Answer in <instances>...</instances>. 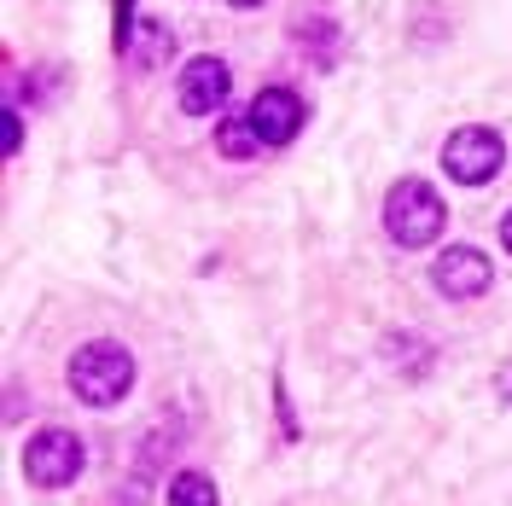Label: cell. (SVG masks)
Masks as SVG:
<instances>
[{"mask_svg":"<svg viewBox=\"0 0 512 506\" xmlns=\"http://www.w3.org/2000/svg\"><path fill=\"white\" fill-rule=\"evenodd\" d=\"M70 390L88 402V408H117L128 390H134V355L111 338L82 344L70 355Z\"/></svg>","mask_w":512,"mask_h":506,"instance_id":"1","label":"cell"},{"mask_svg":"<svg viewBox=\"0 0 512 506\" xmlns=\"http://www.w3.org/2000/svg\"><path fill=\"white\" fill-rule=\"evenodd\" d=\"M448 210L443 198L425 187V181H396L390 198H384V233L402 245V251H425L437 233H443Z\"/></svg>","mask_w":512,"mask_h":506,"instance_id":"2","label":"cell"},{"mask_svg":"<svg viewBox=\"0 0 512 506\" xmlns=\"http://www.w3.org/2000/svg\"><path fill=\"white\" fill-rule=\"evenodd\" d=\"M507 163V140L495 128H454V140L443 146V169L454 187H483L495 181Z\"/></svg>","mask_w":512,"mask_h":506,"instance_id":"3","label":"cell"},{"mask_svg":"<svg viewBox=\"0 0 512 506\" xmlns=\"http://www.w3.org/2000/svg\"><path fill=\"white\" fill-rule=\"evenodd\" d=\"M24 477L35 489H64L82 477V443L70 431H35L24 448Z\"/></svg>","mask_w":512,"mask_h":506,"instance_id":"4","label":"cell"},{"mask_svg":"<svg viewBox=\"0 0 512 506\" xmlns=\"http://www.w3.org/2000/svg\"><path fill=\"white\" fill-rule=\"evenodd\" d=\"M251 128H256V140L262 146H286V140H297V128H303V99L291 94V88H262V94L251 99Z\"/></svg>","mask_w":512,"mask_h":506,"instance_id":"5","label":"cell"},{"mask_svg":"<svg viewBox=\"0 0 512 506\" xmlns=\"http://www.w3.org/2000/svg\"><path fill=\"white\" fill-rule=\"evenodd\" d=\"M431 280H437V291H443V297L466 303V297H483V291H489L495 268H489V256H483V251H472V245H454V251L437 256Z\"/></svg>","mask_w":512,"mask_h":506,"instance_id":"6","label":"cell"},{"mask_svg":"<svg viewBox=\"0 0 512 506\" xmlns=\"http://www.w3.org/2000/svg\"><path fill=\"white\" fill-rule=\"evenodd\" d=\"M227 88H233V70L222 59H192L181 70V111L187 117H216L227 105Z\"/></svg>","mask_w":512,"mask_h":506,"instance_id":"7","label":"cell"},{"mask_svg":"<svg viewBox=\"0 0 512 506\" xmlns=\"http://www.w3.org/2000/svg\"><path fill=\"white\" fill-rule=\"evenodd\" d=\"M123 59H128V70H140V76L158 70V64L169 59V30H163L158 18H140L123 41Z\"/></svg>","mask_w":512,"mask_h":506,"instance_id":"8","label":"cell"},{"mask_svg":"<svg viewBox=\"0 0 512 506\" xmlns=\"http://www.w3.org/2000/svg\"><path fill=\"white\" fill-rule=\"evenodd\" d=\"M169 506H222V495L204 472H175L169 477Z\"/></svg>","mask_w":512,"mask_h":506,"instance_id":"9","label":"cell"},{"mask_svg":"<svg viewBox=\"0 0 512 506\" xmlns=\"http://www.w3.org/2000/svg\"><path fill=\"white\" fill-rule=\"evenodd\" d=\"M256 128H251V117H222V128H216V152L222 158H256Z\"/></svg>","mask_w":512,"mask_h":506,"instance_id":"10","label":"cell"},{"mask_svg":"<svg viewBox=\"0 0 512 506\" xmlns=\"http://www.w3.org/2000/svg\"><path fill=\"white\" fill-rule=\"evenodd\" d=\"M297 41H303V53H309V59L332 64V41H338V35H332L326 18H320V24H297Z\"/></svg>","mask_w":512,"mask_h":506,"instance_id":"11","label":"cell"},{"mask_svg":"<svg viewBox=\"0 0 512 506\" xmlns=\"http://www.w3.org/2000/svg\"><path fill=\"white\" fill-rule=\"evenodd\" d=\"M384 355H390V361H414V373L431 367V349L419 344V338H402V332H390V338H384Z\"/></svg>","mask_w":512,"mask_h":506,"instance_id":"12","label":"cell"},{"mask_svg":"<svg viewBox=\"0 0 512 506\" xmlns=\"http://www.w3.org/2000/svg\"><path fill=\"white\" fill-rule=\"evenodd\" d=\"M0 134H6L0 146H6V152H18V140H24V123H18V111H12V105H6V117H0Z\"/></svg>","mask_w":512,"mask_h":506,"instance_id":"13","label":"cell"},{"mask_svg":"<svg viewBox=\"0 0 512 506\" xmlns=\"http://www.w3.org/2000/svg\"><path fill=\"white\" fill-rule=\"evenodd\" d=\"M501 396L512 402V367H501Z\"/></svg>","mask_w":512,"mask_h":506,"instance_id":"14","label":"cell"},{"mask_svg":"<svg viewBox=\"0 0 512 506\" xmlns=\"http://www.w3.org/2000/svg\"><path fill=\"white\" fill-rule=\"evenodd\" d=\"M501 245L512 251V210H507V222H501Z\"/></svg>","mask_w":512,"mask_h":506,"instance_id":"15","label":"cell"},{"mask_svg":"<svg viewBox=\"0 0 512 506\" xmlns=\"http://www.w3.org/2000/svg\"><path fill=\"white\" fill-rule=\"evenodd\" d=\"M227 6H239V12H245V6H262V0H227Z\"/></svg>","mask_w":512,"mask_h":506,"instance_id":"16","label":"cell"}]
</instances>
